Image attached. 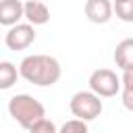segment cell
Instances as JSON below:
<instances>
[{
  "mask_svg": "<svg viewBox=\"0 0 133 133\" xmlns=\"http://www.w3.org/2000/svg\"><path fill=\"white\" fill-rule=\"evenodd\" d=\"M89 89L96 91L100 98H112L121 91L123 83H121V77L112 71V69H96L91 75H89Z\"/></svg>",
  "mask_w": 133,
  "mask_h": 133,
  "instance_id": "4",
  "label": "cell"
},
{
  "mask_svg": "<svg viewBox=\"0 0 133 133\" xmlns=\"http://www.w3.org/2000/svg\"><path fill=\"white\" fill-rule=\"evenodd\" d=\"M23 17L31 25H46L50 21V10L44 0H27L23 4Z\"/></svg>",
  "mask_w": 133,
  "mask_h": 133,
  "instance_id": "7",
  "label": "cell"
},
{
  "mask_svg": "<svg viewBox=\"0 0 133 133\" xmlns=\"http://www.w3.org/2000/svg\"><path fill=\"white\" fill-rule=\"evenodd\" d=\"M23 17V2L21 0H0V25L12 27Z\"/></svg>",
  "mask_w": 133,
  "mask_h": 133,
  "instance_id": "8",
  "label": "cell"
},
{
  "mask_svg": "<svg viewBox=\"0 0 133 133\" xmlns=\"http://www.w3.org/2000/svg\"><path fill=\"white\" fill-rule=\"evenodd\" d=\"M29 131H31V133H56L58 129H56V125H54L52 121H48V118L44 116V118H39L37 123H33Z\"/></svg>",
  "mask_w": 133,
  "mask_h": 133,
  "instance_id": "14",
  "label": "cell"
},
{
  "mask_svg": "<svg viewBox=\"0 0 133 133\" xmlns=\"http://www.w3.org/2000/svg\"><path fill=\"white\" fill-rule=\"evenodd\" d=\"M121 83H123V87H121V91H123V106L133 112V69L123 71Z\"/></svg>",
  "mask_w": 133,
  "mask_h": 133,
  "instance_id": "11",
  "label": "cell"
},
{
  "mask_svg": "<svg viewBox=\"0 0 133 133\" xmlns=\"http://www.w3.org/2000/svg\"><path fill=\"white\" fill-rule=\"evenodd\" d=\"M87 131V121H81V118H71L66 121L62 127H60V133H85Z\"/></svg>",
  "mask_w": 133,
  "mask_h": 133,
  "instance_id": "13",
  "label": "cell"
},
{
  "mask_svg": "<svg viewBox=\"0 0 133 133\" xmlns=\"http://www.w3.org/2000/svg\"><path fill=\"white\" fill-rule=\"evenodd\" d=\"M19 75L27 81L33 83L37 87H48L54 85L60 75H62V66L54 56L48 54H31L25 56L19 64Z\"/></svg>",
  "mask_w": 133,
  "mask_h": 133,
  "instance_id": "1",
  "label": "cell"
},
{
  "mask_svg": "<svg viewBox=\"0 0 133 133\" xmlns=\"http://www.w3.org/2000/svg\"><path fill=\"white\" fill-rule=\"evenodd\" d=\"M35 42V25L31 23H17L8 29V33L4 35V44L8 50L12 52H19V50H25L29 48L31 44Z\"/></svg>",
  "mask_w": 133,
  "mask_h": 133,
  "instance_id": "5",
  "label": "cell"
},
{
  "mask_svg": "<svg viewBox=\"0 0 133 133\" xmlns=\"http://www.w3.org/2000/svg\"><path fill=\"white\" fill-rule=\"evenodd\" d=\"M8 114L15 123H19L23 129H31L33 123L46 116V108L39 100H35L29 94H17L8 100Z\"/></svg>",
  "mask_w": 133,
  "mask_h": 133,
  "instance_id": "2",
  "label": "cell"
},
{
  "mask_svg": "<svg viewBox=\"0 0 133 133\" xmlns=\"http://www.w3.org/2000/svg\"><path fill=\"white\" fill-rule=\"evenodd\" d=\"M114 64L121 71L133 69V37H127L116 44L114 48Z\"/></svg>",
  "mask_w": 133,
  "mask_h": 133,
  "instance_id": "9",
  "label": "cell"
},
{
  "mask_svg": "<svg viewBox=\"0 0 133 133\" xmlns=\"http://www.w3.org/2000/svg\"><path fill=\"white\" fill-rule=\"evenodd\" d=\"M69 110H71L73 116H77L81 121H94L102 114L104 104H102V100L96 91L87 89V91L73 94V98L69 100Z\"/></svg>",
  "mask_w": 133,
  "mask_h": 133,
  "instance_id": "3",
  "label": "cell"
},
{
  "mask_svg": "<svg viewBox=\"0 0 133 133\" xmlns=\"http://www.w3.org/2000/svg\"><path fill=\"white\" fill-rule=\"evenodd\" d=\"M114 15L125 21V23H133V0H114Z\"/></svg>",
  "mask_w": 133,
  "mask_h": 133,
  "instance_id": "12",
  "label": "cell"
},
{
  "mask_svg": "<svg viewBox=\"0 0 133 133\" xmlns=\"http://www.w3.org/2000/svg\"><path fill=\"white\" fill-rule=\"evenodd\" d=\"M19 69L10 62V60H0V89H10L17 83Z\"/></svg>",
  "mask_w": 133,
  "mask_h": 133,
  "instance_id": "10",
  "label": "cell"
},
{
  "mask_svg": "<svg viewBox=\"0 0 133 133\" xmlns=\"http://www.w3.org/2000/svg\"><path fill=\"white\" fill-rule=\"evenodd\" d=\"M85 17L89 23H96V25H104L112 19L114 15V6L110 0H87L85 2Z\"/></svg>",
  "mask_w": 133,
  "mask_h": 133,
  "instance_id": "6",
  "label": "cell"
}]
</instances>
